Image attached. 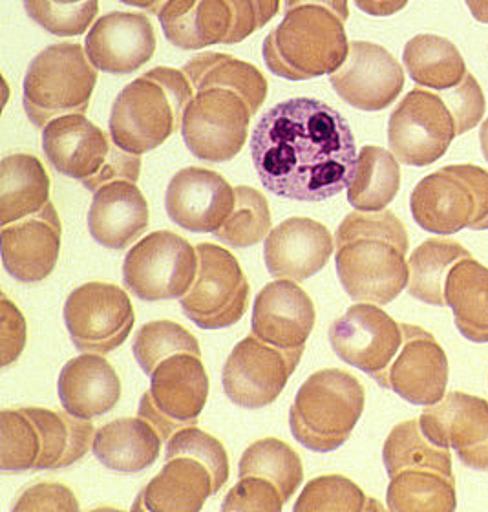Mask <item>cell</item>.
<instances>
[{
    "label": "cell",
    "mask_w": 488,
    "mask_h": 512,
    "mask_svg": "<svg viewBox=\"0 0 488 512\" xmlns=\"http://www.w3.org/2000/svg\"><path fill=\"white\" fill-rule=\"evenodd\" d=\"M253 112L238 92L207 88L194 92L185 108L181 134L198 160L225 163L244 149Z\"/></svg>",
    "instance_id": "obj_11"
},
{
    "label": "cell",
    "mask_w": 488,
    "mask_h": 512,
    "mask_svg": "<svg viewBox=\"0 0 488 512\" xmlns=\"http://www.w3.org/2000/svg\"><path fill=\"white\" fill-rule=\"evenodd\" d=\"M419 427L435 445L454 448L468 469L488 470V401L448 392L419 417Z\"/></svg>",
    "instance_id": "obj_17"
},
{
    "label": "cell",
    "mask_w": 488,
    "mask_h": 512,
    "mask_svg": "<svg viewBox=\"0 0 488 512\" xmlns=\"http://www.w3.org/2000/svg\"><path fill=\"white\" fill-rule=\"evenodd\" d=\"M43 150L55 171L92 192L116 180L138 182L141 174L139 156L117 147L83 114L52 119L43 128Z\"/></svg>",
    "instance_id": "obj_6"
},
{
    "label": "cell",
    "mask_w": 488,
    "mask_h": 512,
    "mask_svg": "<svg viewBox=\"0 0 488 512\" xmlns=\"http://www.w3.org/2000/svg\"><path fill=\"white\" fill-rule=\"evenodd\" d=\"M26 344V320L19 308L2 295V364L10 366L21 357Z\"/></svg>",
    "instance_id": "obj_50"
},
{
    "label": "cell",
    "mask_w": 488,
    "mask_h": 512,
    "mask_svg": "<svg viewBox=\"0 0 488 512\" xmlns=\"http://www.w3.org/2000/svg\"><path fill=\"white\" fill-rule=\"evenodd\" d=\"M370 509L382 511V505L373 502L355 481L342 474H326L309 481L293 507L295 512H361Z\"/></svg>",
    "instance_id": "obj_42"
},
{
    "label": "cell",
    "mask_w": 488,
    "mask_h": 512,
    "mask_svg": "<svg viewBox=\"0 0 488 512\" xmlns=\"http://www.w3.org/2000/svg\"><path fill=\"white\" fill-rule=\"evenodd\" d=\"M50 202V176L32 154H11L0 167V225L39 213Z\"/></svg>",
    "instance_id": "obj_32"
},
{
    "label": "cell",
    "mask_w": 488,
    "mask_h": 512,
    "mask_svg": "<svg viewBox=\"0 0 488 512\" xmlns=\"http://www.w3.org/2000/svg\"><path fill=\"white\" fill-rule=\"evenodd\" d=\"M183 74L189 77L194 92L207 88H227L244 97L253 116L266 103L267 79L255 64L245 63L233 55L205 52L183 64Z\"/></svg>",
    "instance_id": "obj_33"
},
{
    "label": "cell",
    "mask_w": 488,
    "mask_h": 512,
    "mask_svg": "<svg viewBox=\"0 0 488 512\" xmlns=\"http://www.w3.org/2000/svg\"><path fill=\"white\" fill-rule=\"evenodd\" d=\"M457 121L443 94L415 88L388 121V143L404 165L428 167L445 156L456 139Z\"/></svg>",
    "instance_id": "obj_13"
},
{
    "label": "cell",
    "mask_w": 488,
    "mask_h": 512,
    "mask_svg": "<svg viewBox=\"0 0 488 512\" xmlns=\"http://www.w3.org/2000/svg\"><path fill=\"white\" fill-rule=\"evenodd\" d=\"M260 476L275 483L284 500H291L304 481L302 459L293 448L276 438L258 439L245 448L238 478Z\"/></svg>",
    "instance_id": "obj_39"
},
{
    "label": "cell",
    "mask_w": 488,
    "mask_h": 512,
    "mask_svg": "<svg viewBox=\"0 0 488 512\" xmlns=\"http://www.w3.org/2000/svg\"><path fill=\"white\" fill-rule=\"evenodd\" d=\"M251 158L267 191L295 202H324L350 185L357 147L339 110L320 99L295 97L258 121Z\"/></svg>",
    "instance_id": "obj_1"
},
{
    "label": "cell",
    "mask_w": 488,
    "mask_h": 512,
    "mask_svg": "<svg viewBox=\"0 0 488 512\" xmlns=\"http://www.w3.org/2000/svg\"><path fill=\"white\" fill-rule=\"evenodd\" d=\"M286 500L275 483L260 476H245L227 492L222 511H269L280 512Z\"/></svg>",
    "instance_id": "obj_46"
},
{
    "label": "cell",
    "mask_w": 488,
    "mask_h": 512,
    "mask_svg": "<svg viewBox=\"0 0 488 512\" xmlns=\"http://www.w3.org/2000/svg\"><path fill=\"white\" fill-rule=\"evenodd\" d=\"M198 273L180 299L185 317L202 330L229 328L244 317L249 302V280L240 262L216 244H200Z\"/></svg>",
    "instance_id": "obj_9"
},
{
    "label": "cell",
    "mask_w": 488,
    "mask_h": 512,
    "mask_svg": "<svg viewBox=\"0 0 488 512\" xmlns=\"http://www.w3.org/2000/svg\"><path fill=\"white\" fill-rule=\"evenodd\" d=\"M2 264L11 277L26 284L43 282L54 273L63 244V224L52 202L39 213L2 225Z\"/></svg>",
    "instance_id": "obj_19"
},
{
    "label": "cell",
    "mask_w": 488,
    "mask_h": 512,
    "mask_svg": "<svg viewBox=\"0 0 488 512\" xmlns=\"http://www.w3.org/2000/svg\"><path fill=\"white\" fill-rule=\"evenodd\" d=\"M57 392L64 410L79 419L105 416L121 399V379L101 353H83L64 364Z\"/></svg>",
    "instance_id": "obj_27"
},
{
    "label": "cell",
    "mask_w": 488,
    "mask_h": 512,
    "mask_svg": "<svg viewBox=\"0 0 488 512\" xmlns=\"http://www.w3.org/2000/svg\"><path fill=\"white\" fill-rule=\"evenodd\" d=\"M382 461L390 478L404 469H434L454 476L450 448L439 447L426 438L419 419L392 428L382 448Z\"/></svg>",
    "instance_id": "obj_38"
},
{
    "label": "cell",
    "mask_w": 488,
    "mask_h": 512,
    "mask_svg": "<svg viewBox=\"0 0 488 512\" xmlns=\"http://www.w3.org/2000/svg\"><path fill=\"white\" fill-rule=\"evenodd\" d=\"M192 97L194 88L183 70L152 68L119 92L108 121L110 136L136 156L158 149L180 130Z\"/></svg>",
    "instance_id": "obj_3"
},
{
    "label": "cell",
    "mask_w": 488,
    "mask_h": 512,
    "mask_svg": "<svg viewBox=\"0 0 488 512\" xmlns=\"http://www.w3.org/2000/svg\"><path fill=\"white\" fill-rule=\"evenodd\" d=\"M401 326L403 346L388 370V390L412 405H435L445 397L450 377L445 348L425 328Z\"/></svg>",
    "instance_id": "obj_20"
},
{
    "label": "cell",
    "mask_w": 488,
    "mask_h": 512,
    "mask_svg": "<svg viewBox=\"0 0 488 512\" xmlns=\"http://www.w3.org/2000/svg\"><path fill=\"white\" fill-rule=\"evenodd\" d=\"M479 143H481V152H483V156H485L488 163V116L483 121L481 130H479Z\"/></svg>",
    "instance_id": "obj_55"
},
{
    "label": "cell",
    "mask_w": 488,
    "mask_h": 512,
    "mask_svg": "<svg viewBox=\"0 0 488 512\" xmlns=\"http://www.w3.org/2000/svg\"><path fill=\"white\" fill-rule=\"evenodd\" d=\"M160 432L143 417H119L99 428L92 452L103 467L136 474L152 467L161 454Z\"/></svg>",
    "instance_id": "obj_29"
},
{
    "label": "cell",
    "mask_w": 488,
    "mask_h": 512,
    "mask_svg": "<svg viewBox=\"0 0 488 512\" xmlns=\"http://www.w3.org/2000/svg\"><path fill=\"white\" fill-rule=\"evenodd\" d=\"M229 4L233 8L234 28L227 44L242 43L273 21L280 10V0H229Z\"/></svg>",
    "instance_id": "obj_48"
},
{
    "label": "cell",
    "mask_w": 488,
    "mask_h": 512,
    "mask_svg": "<svg viewBox=\"0 0 488 512\" xmlns=\"http://www.w3.org/2000/svg\"><path fill=\"white\" fill-rule=\"evenodd\" d=\"M147 198L136 182L116 180L94 192L88 211V231L107 249H127L149 227Z\"/></svg>",
    "instance_id": "obj_25"
},
{
    "label": "cell",
    "mask_w": 488,
    "mask_h": 512,
    "mask_svg": "<svg viewBox=\"0 0 488 512\" xmlns=\"http://www.w3.org/2000/svg\"><path fill=\"white\" fill-rule=\"evenodd\" d=\"M32 21L57 37H77L90 28L99 10V0H86L79 6H59L52 0H22Z\"/></svg>",
    "instance_id": "obj_44"
},
{
    "label": "cell",
    "mask_w": 488,
    "mask_h": 512,
    "mask_svg": "<svg viewBox=\"0 0 488 512\" xmlns=\"http://www.w3.org/2000/svg\"><path fill=\"white\" fill-rule=\"evenodd\" d=\"M408 231L392 211H355L337 229V275L351 299L386 306L408 288Z\"/></svg>",
    "instance_id": "obj_2"
},
{
    "label": "cell",
    "mask_w": 488,
    "mask_h": 512,
    "mask_svg": "<svg viewBox=\"0 0 488 512\" xmlns=\"http://www.w3.org/2000/svg\"><path fill=\"white\" fill-rule=\"evenodd\" d=\"M213 470L194 456L165 459V467L139 494L134 509L152 512H198L216 496Z\"/></svg>",
    "instance_id": "obj_26"
},
{
    "label": "cell",
    "mask_w": 488,
    "mask_h": 512,
    "mask_svg": "<svg viewBox=\"0 0 488 512\" xmlns=\"http://www.w3.org/2000/svg\"><path fill=\"white\" fill-rule=\"evenodd\" d=\"M55 4H59V6H79V4H83L86 0H52Z\"/></svg>",
    "instance_id": "obj_56"
},
{
    "label": "cell",
    "mask_w": 488,
    "mask_h": 512,
    "mask_svg": "<svg viewBox=\"0 0 488 512\" xmlns=\"http://www.w3.org/2000/svg\"><path fill=\"white\" fill-rule=\"evenodd\" d=\"M97 83V68L81 44L44 48L24 77L22 105L37 128L66 114H85Z\"/></svg>",
    "instance_id": "obj_7"
},
{
    "label": "cell",
    "mask_w": 488,
    "mask_h": 512,
    "mask_svg": "<svg viewBox=\"0 0 488 512\" xmlns=\"http://www.w3.org/2000/svg\"><path fill=\"white\" fill-rule=\"evenodd\" d=\"M158 19L165 37L181 50L227 44L234 28L229 0H167Z\"/></svg>",
    "instance_id": "obj_28"
},
{
    "label": "cell",
    "mask_w": 488,
    "mask_h": 512,
    "mask_svg": "<svg viewBox=\"0 0 488 512\" xmlns=\"http://www.w3.org/2000/svg\"><path fill=\"white\" fill-rule=\"evenodd\" d=\"M119 2H123L127 6H136V8H141V10H147L149 13H156V15L167 4V0H119Z\"/></svg>",
    "instance_id": "obj_54"
},
{
    "label": "cell",
    "mask_w": 488,
    "mask_h": 512,
    "mask_svg": "<svg viewBox=\"0 0 488 512\" xmlns=\"http://www.w3.org/2000/svg\"><path fill=\"white\" fill-rule=\"evenodd\" d=\"M308 4L326 6V8H329L333 13H337L344 22L350 19L348 0H284V13L295 10V8H300V6H308Z\"/></svg>",
    "instance_id": "obj_52"
},
{
    "label": "cell",
    "mask_w": 488,
    "mask_h": 512,
    "mask_svg": "<svg viewBox=\"0 0 488 512\" xmlns=\"http://www.w3.org/2000/svg\"><path fill=\"white\" fill-rule=\"evenodd\" d=\"M401 189V161L392 150L377 145L362 147L348 185V202L357 211L386 209Z\"/></svg>",
    "instance_id": "obj_35"
},
{
    "label": "cell",
    "mask_w": 488,
    "mask_h": 512,
    "mask_svg": "<svg viewBox=\"0 0 488 512\" xmlns=\"http://www.w3.org/2000/svg\"><path fill=\"white\" fill-rule=\"evenodd\" d=\"M366 405L361 381L350 372L326 368L309 375L289 410V427L302 447L328 454L342 447Z\"/></svg>",
    "instance_id": "obj_5"
},
{
    "label": "cell",
    "mask_w": 488,
    "mask_h": 512,
    "mask_svg": "<svg viewBox=\"0 0 488 512\" xmlns=\"http://www.w3.org/2000/svg\"><path fill=\"white\" fill-rule=\"evenodd\" d=\"M74 492L61 483H37L22 492L17 503L13 505L15 512L28 511H79Z\"/></svg>",
    "instance_id": "obj_49"
},
{
    "label": "cell",
    "mask_w": 488,
    "mask_h": 512,
    "mask_svg": "<svg viewBox=\"0 0 488 512\" xmlns=\"http://www.w3.org/2000/svg\"><path fill=\"white\" fill-rule=\"evenodd\" d=\"M465 2L476 21L488 24V0H465Z\"/></svg>",
    "instance_id": "obj_53"
},
{
    "label": "cell",
    "mask_w": 488,
    "mask_h": 512,
    "mask_svg": "<svg viewBox=\"0 0 488 512\" xmlns=\"http://www.w3.org/2000/svg\"><path fill=\"white\" fill-rule=\"evenodd\" d=\"M196 273V247L172 231H156L139 240L123 264V282L128 291L147 302L181 299Z\"/></svg>",
    "instance_id": "obj_12"
},
{
    "label": "cell",
    "mask_w": 488,
    "mask_h": 512,
    "mask_svg": "<svg viewBox=\"0 0 488 512\" xmlns=\"http://www.w3.org/2000/svg\"><path fill=\"white\" fill-rule=\"evenodd\" d=\"M304 348L284 350L255 335L234 346L223 364V392L234 405L258 410L275 403L295 374Z\"/></svg>",
    "instance_id": "obj_16"
},
{
    "label": "cell",
    "mask_w": 488,
    "mask_h": 512,
    "mask_svg": "<svg viewBox=\"0 0 488 512\" xmlns=\"http://www.w3.org/2000/svg\"><path fill=\"white\" fill-rule=\"evenodd\" d=\"M315 304L295 280L269 282L256 295L253 335L284 350L304 348L315 328Z\"/></svg>",
    "instance_id": "obj_24"
},
{
    "label": "cell",
    "mask_w": 488,
    "mask_h": 512,
    "mask_svg": "<svg viewBox=\"0 0 488 512\" xmlns=\"http://www.w3.org/2000/svg\"><path fill=\"white\" fill-rule=\"evenodd\" d=\"M37 428L41 456L35 470H61L85 458L94 447L96 428L90 419L48 408H24Z\"/></svg>",
    "instance_id": "obj_30"
},
{
    "label": "cell",
    "mask_w": 488,
    "mask_h": 512,
    "mask_svg": "<svg viewBox=\"0 0 488 512\" xmlns=\"http://www.w3.org/2000/svg\"><path fill=\"white\" fill-rule=\"evenodd\" d=\"M236 203L229 218L214 236L236 249H245L260 244L271 233V211L266 196L247 185L234 187Z\"/></svg>",
    "instance_id": "obj_40"
},
{
    "label": "cell",
    "mask_w": 488,
    "mask_h": 512,
    "mask_svg": "<svg viewBox=\"0 0 488 512\" xmlns=\"http://www.w3.org/2000/svg\"><path fill=\"white\" fill-rule=\"evenodd\" d=\"M236 203L231 183L218 172L187 167L172 176L165 209L170 220L191 233H216Z\"/></svg>",
    "instance_id": "obj_21"
},
{
    "label": "cell",
    "mask_w": 488,
    "mask_h": 512,
    "mask_svg": "<svg viewBox=\"0 0 488 512\" xmlns=\"http://www.w3.org/2000/svg\"><path fill=\"white\" fill-rule=\"evenodd\" d=\"M408 2L410 0H355V6L372 17H392L406 8Z\"/></svg>",
    "instance_id": "obj_51"
},
{
    "label": "cell",
    "mask_w": 488,
    "mask_h": 512,
    "mask_svg": "<svg viewBox=\"0 0 488 512\" xmlns=\"http://www.w3.org/2000/svg\"><path fill=\"white\" fill-rule=\"evenodd\" d=\"M85 50L97 70L105 74H134L156 52L154 26L143 13L112 11L90 28Z\"/></svg>",
    "instance_id": "obj_22"
},
{
    "label": "cell",
    "mask_w": 488,
    "mask_h": 512,
    "mask_svg": "<svg viewBox=\"0 0 488 512\" xmlns=\"http://www.w3.org/2000/svg\"><path fill=\"white\" fill-rule=\"evenodd\" d=\"M403 326L372 302L351 306L329 328L333 352L388 390V370L403 346Z\"/></svg>",
    "instance_id": "obj_15"
},
{
    "label": "cell",
    "mask_w": 488,
    "mask_h": 512,
    "mask_svg": "<svg viewBox=\"0 0 488 512\" xmlns=\"http://www.w3.org/2000/svg\"><path fill=\"white\" fill-rule=\"evenodd\" d=\"M183 454L200 459L213 470L216 487L222 491L223 485L229 480V456L220 439L203 432L200 428H181L167 441L165 459Z\"/></svg>",
    "instance_id": "obj_45"
},
{
    "label": "cell",
    "mask_w": 488,
    "mask_h": 512,
    "mask_svg": "<svg viewBox=\"0 0 488 512\" xmlns=\"http://www.w3.org/2000/svg\"><path fill=\"white\" fill-rule=\"evenodd\" d=\"M344 24L337 13L319 4L287 11L262 46L269 72L287 81L337 72L350 54Z\"/></svg>",
    "instance_id": "obj_4"
},
{
    "label": "cell",
    "mask_w": 488,
    "mask_h": 512,
    "mask_svg": "<svg viewBox=\"0 0 488 512\" xmlns=\"http://www.w3.org/2000/svg\"><path fill=\"white\" fill-rule=\"evenodd\" d=\"M393 512H454L456 478L434 469H404L390 478L386 492Z\"/></svg>",
    "instance_id": "obj_36"
},
{
    "label": "cell",
    "mask_w": 488,
    "mask_h": 512,
    "mask_svg": "<svg viewBox=\"0 0 488 512\" xmlns=\"http://www.w3.org/2000/svg\"><path fill=\"white\" fill-rule=\"evenodd\" d=\"M337 96L364 112H379L401 96L404 70L379 44L353 41L350 54L337 72L329 75Z\"/></svg>",
    "instance_id": "obj_18"
},
{
    "label": "cell",
    "mask_w": 488,
    "mask_h": 512,
    "mask_svg": "<svg viewBox=\"0 0 488 512\" xmlns=\"http://www.w3.org/2000/svg\"><path fill=\"white\" fill-rule=\"evenodd\" d=\"M41 456L37 428L24 408L0 414V469L2 472L35 470Z\"/></svg>",
    "instance_id": "obj_43"
},
{
    "label": "cell",
    "mask_w": 488,
    "mask_h": 512,
    "mask_svg": "<svg viewBox=\"0 0 488 512\" xmlns=\"http://www.w3.org/2000/svg\"><path fill=\"white\" fill-rule=\"evenodd\" d=\"M446 105L452 110L457 121V134H465L468 130L478 127L481 119L485 118V94L479 86L478 79L472 74L465 75L459 85L441 92Z\"/></svg>",
    "instance_id": "obj_47"
},
{
    "label": "cell",
    "mask_w": 488,
    "mask_h": 512,
    "mask_svg": "<svg viewBox=\"0 0 488 512\" xmlns=\"http://www.w3.org/2000/svg\"><path fill=\"white\" fill-rule=\"evenodd\" d=\"M445 297L459 333L488 342V267L472 256L459 260L446 278Z\"/></svg>",
    "instance_id": "obj_31"
},
{
    "label": "cell",
    "mask_w": 488,
    "mask_h": 512,
    "mask_svg": "<svg viewBox=\"0 0 488 512\" xmlns=\"http://www.w3.org/2000/svg\"><path fill=\"white\" fill-rule=\"evenodd\" d=\"M470 251L463 244L448 238H428L410 255L408 293L430 306H446L445 286L450 269Z\"/></svg>",
    "instance_id": "obj_37"
},
{
    "label": "cell",
    "mask_w": 488,
    "mask_h": 512,
    "mask_svg": "<svg viewBox=\"0 0 488 512\" xmlns=\"http://www.w3.org/2000/svg\"><path fill=\"white\" fill-rule=\"evenodd\" d=\"M403 61L414 83L435 92L454 88L468 74L456 44L434 33H421L410 39L404 46Z\"/></svg>",
    "instance_id": "obj_34"
},
{
    "label": "cell",
    "mask_w": 488,
    "mask_h": 512,
    "mask_svg": "<svg viewBox=\"0 0 488 512\" xmlns=\"http://www.w3.org/2000/svg\"><path fill=\"white\" fill-rule=\"evenodd\" d=\"M132 352L141 370L147 375L154 374V370L165 359L178 353H192L202 357L198 339L192 335L191 331L185 330L178 322H172V320L147 322L136 333Z\"/></svg>",
    "instance_id": "obj_41"
},
{
    "label": "cell",
    "mask_w": 488,
    "mask_h": 512,
    "mask_svg": "<svg viewBox=\"0 0 488 512\" xmlns=\"http://www.w3.org/2000/svg\"><path fill=\"white\" fill-rule=\"evenodd\" d=\"M63 315L75 348L101 355L127 341L136 322L127 293L108 282H88L74 289L64 302Z\"/></svg>",
    "instance_id": "obj_14"
},
{
    "label": "cell",
    "mask_w": 488,
    "mask_h": 512,
    "mask_svg": "<svg viewBox=\"0 0 488 512\" xmlns=\"http://www.w3.org/2000/svg\"><path fill=\"white\" fill-rule=\"evenodd\" d=\"M335 251L326 225L293 216L271 229L264 244L267 271L276 278L304 282L322 271Z\"/></svg>",
    "instance_id": "obj_23"
},
{
    "label": "cell",
    "mask_w": 488,
    "mask_h": 512,
    "mask_svg": "<svg viewBox=\"0 0 488 512\" xmlns=\"http://www.w3.org/2000/svg\"><path fill=\"white\" fill-rule=\"evenodd\" d=\"M415 224L432 235H457L463 229H488V171L448 165L425 176L410 196Z\"/></svg>",
    "instance_id": "obj_8"
},
{
    "label": "cell",
    "mask_w": 488,
    "mask_h": 512,
    "mask_svg": "<svg viewBox=\"0 0 488 512\" xmlns=\"http://www.w3.org/2000/svg\"><path fill=\"white\" fill-rule=\"evenodd\" d=\"M209 375L202 357L178 353L150 375V388L139 401L138 416L147 419L169 441L181 428L196 427L207 405Z\"/></svg>",
    "instance_id": "obj_10"
}]
</instances>
